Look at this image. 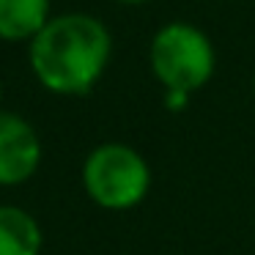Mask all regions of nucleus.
Masks as SVG:
<instances>
[{
	"mask_svg": "<svg viewBox=\"0 0 255 255\" xmlns=\"http://www.w3.org/2000/svg\"><path fill=\"white\" fill-rule=\"evenodd\" d=\"M113 55V36L99 17L66 11L52 17L28 44L33 77L50 94L83 96L102 80Z\"/></svg>",
	"mask_w": 255,
	"mask_h": 255,
	"instance_id": "f257e3e1",
	"label": "nucleus"
},
{
	"mask_svg": "<svg viewBox=\"0 0 255 255\" xmlns=\"http://www.w3.org/2000/svg\"><path fill=\"white\" fill-rule=\"evenodd\" d=\"M148 63L165 91H184L192 96L211 80L217 52L200 28L189 22H167L151 39Z\"/></svg>",
	"mask_w": 255,
	"mask_h": 255,
	"instance_id": "f03ea898",
	"label": "nucleus"
},
{
	"mask_svg": "<svg viewBox=\"0 0 255 255\" xmlns=\"http://www.w3.org/2000/svg\"><path fill=\"white\" fill-rule=\"evenodd\" d=\"M83 187L96 206L107 211H127L148 195L151 167L132 145L102 143L83 162Z\"/></svg>",
	"mask_w": 255,
	"mask_h": 255,
	"instance_id": "7ed1b4c3",
	"label": "nucleus"
},
{
	"mask_svg": "<svg viewBox=\"0 0 255 255\" xmlns=\"http://www.w3.org/2000/svg\"><path fill=\"white\" fill-rule=\"evenodd\" d=\"M41 165V140L22 116L0 110V187L25 184Z\"/></svg>",
	"mask_w": 255,
	"mask_h": 255,
	"instance_id": "20e7f679",
	"label": "nucleus"
},
{
	"mask_svg": "<svg viewBox=\"0 0 255 255\" xmlns=\"http://www.w3.org/2000/svg\"><path fill=\"white\" fill-rule=\"evenodd\" d=\"M50 19V0H0V41L30 44Z\"/></svg>",
	"mask_w": 255,
	"mask_h": 255,
	"instance_id": "39448f33",
	"label": "nucleus"
},
{
	"mask_svg": "<svg viewBox=\"0 0 255 255\" xmlns=\"http://www.w3.org/2000/svg\"><path fill=\"white\" fill-rule=\"evenodd\" d=\"M44 244L41 225L22 206H0V255H39Z\"/></svg>",
	"mask_w": 255,
	"mask_h": 255,
	"instance_id": "423d86ee",
	"label": "nucleus"
},
{
	"mask_svg": "<svg viewBox=\"0 0 255 255\" xmlns=\"http://www.w3.org/2000/svg\"><path fill=\"white\" fill-rule=\"evenodd\" d=\"M187 105H189V94H184V91H165V107L170 113H181Z\"/></svg>",
	"mask_w": 255,
	"mask_h": 255,
	"instance_id": "0eeeda50",
	"label": "nucleus"
},
{
	"mask_svg": "<svg viewBox=\"0 0 255 255\" xmlns=\"http://www.w3.org/2000/svg\"><path fill=\"white\" fill-rule=\"evenodd\" d=\"M116 3H127V6H140V3H148V0H116Z\"/></svg>",
	"mask_w": 255,
	"mask_h": 255,
	"instance_id": "6e6552de",
	"label": "nucleus"
},
{
	"mask_svg": "<svg viewBox=\"0 0 255 255\" xmlns=\"http://www.w3.org/2000/svg\"><path fill=\"white\" fill-rule=\"evenodd\" d=\"M0 102H3V80H0Z\"/></svg>",
	"mask_w": 255,
	"mask_h": 255,
	"instance_id": "1a4fd4ad",
	"label": "nucleus"
},
{
	"mask_svg": "<svg viewBox=\"0 0 255 255\" xmlns=\"http://www.w3.org/2000/svg\"><path fill=\"white\" fill-rule=\"evenodd\" d=\"M253 91H255V80H253Z\"/></svg>",
	"mask_w": 255,
	"mask_h": 255,
	"instance_id": "9d476101",
	"label": "nucleus"
}]
</instances>
